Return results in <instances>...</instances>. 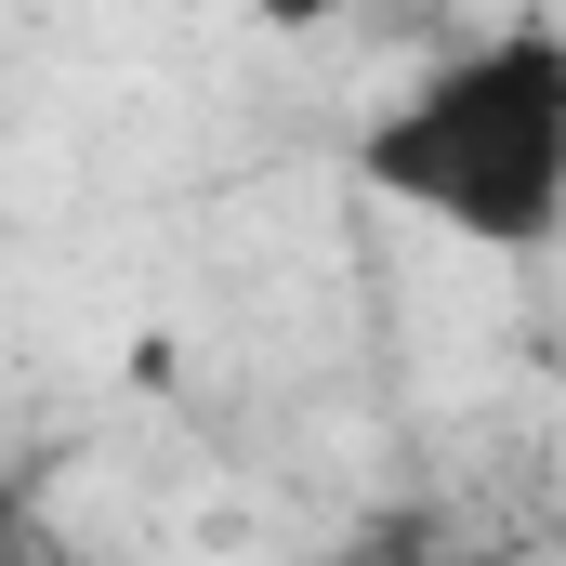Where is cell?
Here are the masks:
<instances>
[{"mask_svg": "<svg viewBox=\"0 0 566 566\" xmlns=\"http://www.w3.org/2000/svg\"><path fill=\"white\" fill-rule=\"evenodd\" d=\"M356 566H527V554L501 527H461V514H382L356 541Z\"/></svg>", "mask_w": 566, "mask_h": 566, "instance_id": "cell-2", "label": "cell"}, {"mask_svg": "<svg viewBox=\"0 0 566 566\" xmlns=\"http://www.w3.org/2000/svg\"><path fill=\"white\" fill-rule=\"evenodd\" d=\"M0 566H80V554H66V541H13Z\"/></svg>", "mask_w": 566, "mask_h": 566, "instance_id": "cell-3", "label": "cell"}, {"mask_svg": "<svg viewBox=\"0 0 566 566\" xmlns=\"http://www.w3.org/2000/svg\"><path fill=\"white\" fill-rule=\"evenodd\" d=\"M356 185L461 251L566 238V27H488L369 106Z\"/></svg>", "mask_w": 566, "mask_h": 566, "instance_id": "cell-1", "label": "cell"}]
</instances>
